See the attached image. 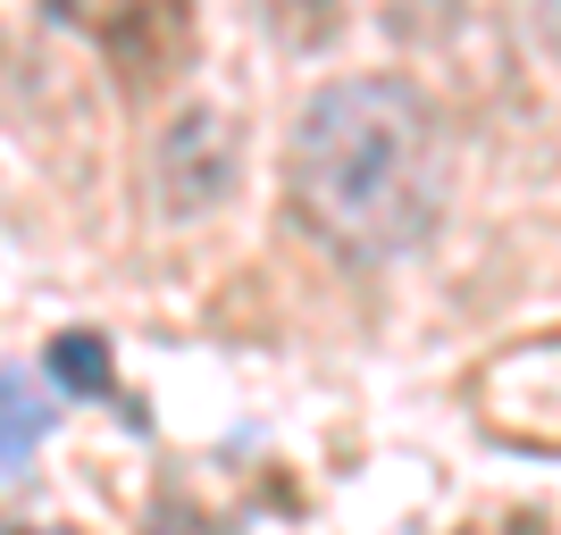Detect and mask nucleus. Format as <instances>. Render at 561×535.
<instances>
[{"label":"nucleus","mask_w":561,"mask_h":535,"mask_svg":"<svg viewBox=\"0 0 561 535\" xmlns=\"http://www.w3.org/2000/svg\"><path fill=\"white\" fill-rule=\"evenodd\" d=\"M34 443H43V402L18 369H0V477H18L34 461Z\"/></svg>","instance_id":"obj_4"},{"label":"nucleus","mask_w":561,"mask_h":535,"mask_svg":"<svg viewBox=\"0 0 561 535\" xmlns=\"http://www.w3.org/2000/svg\"><path fill=\"white\" fill-rule=\"evenodd\" d=\"M93 34L126 93H160L193 68V0H101Z\"/></svg>","instance_id":"obj_2"},{"label":"nucleus","mask_w":561,"mask_h":535,"mask_svg":"<svg viewBox=\"0 0 561 535\" xmlns=\"http://www.w3.org/2000/svg\"><path fill=\"white\" fill-rule=\"evenodd\" d=\"M436 126L386 75L328 84L294 126V218L344 259H394L436 226Z\"/></svg>","instance_id":"obj_1"},{"label":"nucleus","mask_w":561,"mask_h":535,"mask_svg":"<svg viewBox=\"0 0 561 535\" xmlns=\"http://www.w3.org/2000/svg\"><path fill=\"white\" fill-rule=\"evenodd\" d=\"M50 18H76V0H50Z\"/></svg>","instance_id":"obj_7"},{"label":"nucleus","mask_w":561,"mask_h":535,"mask_svg":"<svg viewBox=\"0 0 561 535\" xmlns=\"http://www.w3.org/2000/svg\"><path fill=\"white\" fill-rule=\"evenodd\" d=\"M537 25H545V43L561 50V0H537Z\"/></svg>","instance_id":"obj_6"},{"label":"nucleus","mask_w":561,"mask_h":535,"mask_svg":"<svg viewBox=\"0 0 561 535\" xmlns=\"http://www.w3.org/2000/svg\"><path fill=\"white\" fill-rule=\"evenodd\" d=\"M50 376H59L68 394H101V385H110V351H101V335H59V344H50Z\"/></svg>","instance_id":"obj_5"},{"label":"nucleus","mask_w":561,"mask_h":535,"mask_svg":"<svg viewBox=\"0 0 561 535\" xmlns=\"http://www.w3.org/2000/svg\"><path fill=\"white\" fill-rule=\"evenodd\" d=\"M234 167H243V135H234L227 109H176L160 135V201L176 218H202L234 193Z\"/></svg>","instance_id":"obj_3"}]
</instances>
